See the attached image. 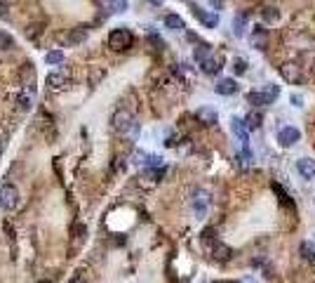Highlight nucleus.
Segmentation results:
<instances>
[{
    "label": "nucleus",
    "instance_id": "f257e3e1",
    "mask_svg": "<svg viewBox=\"0 0 315 283\" xmlns=\"http://www.w3.org/2000/svg\"><path fill=\"white\" fill-rule=\"evenodd\" d=\"M111 125H113V130L120 132L123 137L137 139V135H139V123L134 120V116H132L127 109H118L116 113H113V118H111Z\"/></svg>",
    "mask_w": 315,
    "mask_h": 283
},
{
    "label": "nucleus",
    "instance_id": "f03ea898",
    "mask_svg": "<svg viewBox=\"0 0 315 283\" xmlns=\"http://www.w3.org/2000/svg\"><path fill=\"white\" fill-rule=\"evenodd\" d=\"M132 43H134V35L127 26H118L113 28L109 33V48L116 50V52H125V50L132 48Z\"/></svg>",
    "mask_w": 315,
    "mask_h": 283
},
{
    "label": "nucleus",
    "instance_id": "7ed1b4c3",
    "mask_svg": "<svg viewBox=\"0 0 315 283\" xmlns=\"http://www.w3.org/2000/svg\"><path fill=\"white\" fill-rule=\"evenodd\" d=\"M280 97V88L278 85H266L264 90H254L249 92V104H254V106H268V104H273L275 99Z\"/></svg>",
    "mask_w": 315,
    "mask_h": 283
},
{
    "label": "nucleus",
    "instance_id": "20e7f679",
    "mask_svg": "<svg viewBox=\"0 0 315 283\" xmlns=\"http://www.w3.org/2000/svg\"><path fill=\"white\" fill-rule=\"evenodd\" d=\"M19 203V191L14 184H5V187L0 189V208L3 210H14Z\"/></svg>",
    "mask_w": 315,
    "mask_h": 283
},
{
    "label": "nucleus",
    "instance_id": "39448f33",
    "mask_svg": "<svg viewBox=\"0 0 315 283\" xmlns=\"http://www.w3.org/2000/svg\"><path fill=\"white\" fill-rule=\"evenodd\" d=\"M280 73H282V78H285L289 85H299V83L303 80V71H301V66H299L296 62L282 64V66H280Z\"/></svg>",
    "mask_w": 315,
    "mask_h": 283
},
{
    "label": "nucleus",
    "instance_id": "423d86ee",
    "mask_svg": "<svg viewBox=\"0 0 315 283\" xmlns=\"http://www.w3.org/2000/svg\"><path fill=\"white\" fill-rule=\"evenodd\" d=\"M299 139H301V132L296 130L294 125H287V128H282V130L278 132V144L285 146V149H287V146H294Z\"/></svg>",
    "mask_w": 315,
    "mask_h": 283
},
{
    "label": "nucleus",
    "instance_id": "0eeeda50",
    "mask_svg": "<svg viewBox=\"0 0 315 283\" xmlns=\"http://www.w3.org/2000/svg\"><path fill=\"white\" fill-rule=\"evenodd\" d=\"M231 130H233V135L240 139L242 149H249V135H247V125L242 118H233V120H231Z\"/></svg>",
    "mask_w": 315,
    "mask_h": 283
},
{
    "label": "nucleus",
    "instance_id": "6e6552de",
    "mask_svg": "<svg viewBox=\"0 0 315 283\" xmlns=\"http://www.w3.org/2000/svg\"><path fill=\"white\" fill-rule=\"evenodd\" d=\"M207 206H209V193L202 191V189H195V193H193V210H195V215H202L207 213Z\"/></svg>",
    "mask_w": 315,
    "mask_h": 283
},
{
    "label": "nucleus",
    "instance_id": "1a4fd4ad",
    "mask_svg": "<svg viewBox=\"0 0 315 283\" xmlns=\"http://www.w3.org/2000/svg\"><path fill=\"white\" fill-rule=\"evenodd\" d=\"M21 80H24V90L35 92V69H33V64L31 62L24 64V69H21Z\"/></svg>",
    "mask_w": 315,
    "mask_h": 283
},
{
    "label": "nucleus",
    "instance_id": "9d476101",
    "mask_svg": "<svg viewBox=\"0 0 315 283\" xmlns=\"http://www.w3.org/2000/svg\"><path fill=\"white\" fill-rule=\"evenodd\" d=\"M214 90H217V95H224V97H231L238 92V83H235L233 78H221L219 83L214 85Z\"/></svg>",
    "mask_w": 315,
    "mask_h": 283
},
{
    "label": "nucleus",
    "instance_id": "9b49d317",
    "mask_svg": "<svg viewBox=\"0 0 315 283\" xmlns=\"http://www.w3.org/2000/svg\"><path fill=\"white\" fill-rule=\"evenodd\" d=\"M193 12H195V17H198V19L202 21L207 28H214L217 24H219V14H217V12H207V10H198V7H195Z\"/></svg>",
    "mask_w": 315,
    "mask_h": 283
},
{
    "label": "nucleus",
    "instance_id": "f8f14e48",
    "mask_svg": "<svg viewBox=\"0 0 315 283\" xmlns=\"http://www.w3.org/2000/svg\"><path fill=\"white\" fill-rule=\"evenodd\" d=\"M198 120L205 125H214L217 120H219V113L212 109V106H200L198 109Z\"/></svg>",
    "mask_w": 315,
    "mask_h": 283
},
{
    "label": "nucleus",
    "instance_id": "ddd939ff",
    "mask_svg": "<svg viewBox=\"0 0 315 283\" xmlns=\"http://www.w3.org/2000/svg\"><path fill=\"white\" fill-rule=\"evenodd\" d=\"M296 168H299V173H301L303 180H313L315 177V160L313 158H301L296 163Z\"/></svg>",
    "mask_w": 315,
    "mask_h": 283
},
{
    "label": "nucleus",
    "instance_id": "4468645a",
    "mask_svg": "<svg viewBox=\"0 0 315 283\" xmlns=\"http://www.w3.org/2000/svg\"><path fill=\"white\" fill-rule=\"evenodd\" d=\"M252 45H254V48H259V50H266L268 33H266V28H264V26H256L252 31Z\"/></svg>",
    "mask_w": 315,
    "mask_h": 283
},
{
    "label": "nucleus",
    "instance_id": "2eb2a0df",
    "mask_svg": "<svg viewBox=\"0 0 315 283\" xmlns=\"http://www.w3.org/2000/svg\"><path fill=\"white\" fill-rule=\"evenodd\" d=\"M47 88H52V90H59V88H64V85L69 83V76L66 73H62V71H55V73H49L47 76Z\"/></svg>",
    "mask_w": 315,
    "mask_h": 283
},
{
    "label": "nucleus",
    "instance_id": "dca6fc26",
    "mask_svg": "<svg viewBox=\"0 0 315 283\" xmlns=\"http://www.w3.org/2000/svg\"><path fill=\"white\" fill-rule=\"evenodd\" d=\"M89 33V28L87 26H76V28H71V33L66 35V43L69 45H78V43H82L85 38H87Z\"/></svg>",
    "mask_w": 315,
    "mask_h": 283
},
{
    "label": "nucleus",
    "instance_id": "f3484780",
    "mask_svg": "<svg viewBox=\"0 0 315 283\" xmlns=\"http://www.w3.org/2000/svg\"><path fill=\"white\" fill-rule=\"evenodd\" d=\"M212 57V50H209V45L207 43H200V45H195V50H193V59L198 64H202L205 59H209Z\"/></svg>",
    "mask_w": 315,
    "mask_h": 283
},
{
    "label": "nucleus",
    "instance_id": "a211bd4d",
    "mask_svg": "<svg viewBox=\"0 0 315 283\" xmlns=\"http://www.w3.org/2000/svg\"><path fill=\"white\" fill-rule=\"evenodd\" d=\"M165 26L170 28V31H184L186 24L179 14H167V17H165Z\"/></svg>",
    "mask_w": 315,
    "mask_h": 283
},
{
    "label": "nucleus",
    "instance_id": "6ab92c4d",
    "mask_svg": "<svg viewBox=\"0 0 315 283\" xmlns=\"http://www.w3.org/2000/svg\"><path fill=\"white\" fill-rule=\"evenodd\" d=\"M209 253H212L217 260H228V257H231V248L224 246V243H219V241H214V246L209 248Z\"/></svg>",
    "mask_w": 315,
    "mask_h": 283
},
{
    "label": "nucleus",
    "instance_id": "aec40b11",
    "mask_svg": "<svg viewBox=\"0 0 315 283\" xmlns=\"http://www.w3.org/2000/svg\"><path fill=\"white\" fill-rule=\"evenodd\" d=\"M45 64H47V66H59V64H64V52L62 50H49L47 55H45Z\"/></svg>",
    "mask_w": 315,
    "mask_h": 283
},
{
    "label": "nucleus",
    "instance_id": "412c9836",
    "mask_svg": "<svg viewBox=\"0 0 315 283\" xmlns=\"http://www.w3.org/2000/svg\"><path fill=\"white\" fill-rule=\"evenodd\" d=\"M245 24H247V14H235V19H233V33L238 35V38H242V35H245Z\"/></svg>",
    "mask_w": 315,
    "mask_h": 283
},
{
    "label": "nucleus",
    "instance_id": "4be33fe9",
    "mask_svg": "<svg viewBox=\"0 0 315 283\" xmlns=\"http://www.w3.org/2000/svg\"><path fill=\"white\" fill-rule=\"evenodd\" d=\"M261 120H264V116H261V113H256V111L247 113V118H245L247 130H256V128H261Z\"/></svg>",
    "mask_w": 315,
    "mask_h": 283
},
{
    "label": "nucleus",
    "instance_id": "5701e85b",
    "mask_svg": "<svg viewBox=\"0 0 315 283\" xmlns=\"http://www.w3.org/2000/svg\"><path fill=\"white\" fill-rule=\"evenodd\" d=\"M299 253L303 255V260H308V262H315V243L303 241V243H301V248H299Z\"/></svg>",
    "mask_w": 315,
    "mask_h": 283
},
{
    "label": "nucleus",
    "instance_id": "b1692460",
    "mask_svg": "<svg viewBox=\"0 0 315 283\" xmlns=\"http://www.w3.org/2000/svg\"><path fill=\"white\" fill-rule=\"evenodd\" d=\"M200 66H202V71H205V73H209V76H212V73H219V71H221V64L217 62V59H212V57H209V59H205V62L200 64Z\"/></svg>",
    "mask_w": 315,
    "mask_h": 283
},
{
    "label": "nucleus",
    "instance_id": "393cba45",
    "mask_svg": "<svg viewBox=\"0 0 315 283\" xmlns=\"http://www.w3.org/2000/svg\"><path fill=\"white\" fill-rule=\"evenodd\" d=\"M17 102H19V109L21 111H28L31 109V106H33V92H21L19 95V99H17Z\"/></svg>",
    "mask_w": 315,
    "mask_h": 283
},
{
    "label": "nucleus",
    "instance_id": "a878e982",
    "mask_svg": "<svg viewBox=\"0 0 315 283\" xmlns=\"http://www.w3.org/2000/svg\"><path fill=\"white\" fill-rule=\"evenodd\" d=\"M96 5H99V10H103L106 14L111 12H118V7H116V0H96Z\"/></svg>",
    "mask_w": 315,
    "mask_h": 283
},
{
    "label": "nucleus",
    "instance_id": "bb28decb",
    "mask_svg": "<svg viewBox=\"0 0 315 283\" xmlns=\"http://www.w3.org/2000/svg\"><path fill=\"white\" fill-rule=\"evenodd\" d=\"M12 45H14L12 35H10V33H5V31H0V52H3V50H10Z\"/></svg>",
    "mask_w": 315,
    "mask_h": 283
},
{
    "label": "nucleus",
    "instance_id": "cd10ccee",
    "mask_svg": "<svg viewBox=\"0 0 315 283\" xmlns=\"http://www.w3.org/2000/svg\"><path fill=\"white\" fill-rule=\"evenodd\" d=\"M233 71H235V76H242V73H247V62L245 59H233Z\"/></svg>",
    "mask_w": 315,
    "mask_h": 283
},
{
    "label": "nucleus",
    "instance_id": "c85d7f7f",
    "mask_svg": "<svg viewBox=\"0 0 315 283\" xmlns=\"http://www.w3.org/2000/svg\"><path fill=\"white\" fill-rule=\"evenodd\" d=\"M278 10H273V7H264V19L266 21H278Z\"/></svg>",
    "mask_w": 315,
    "mask_h": 283
},
{
    "label": "nucleus",
    "instance_id": "c756f323",
    "mask_svg": "<svg viewBox=\"0 0 315 283\" xmlns=\"http://www.w3.org/2000/svg\"><path fill=\"white\" fill-rule=\"evenodd\" d=\"M132 158H134V163H139V166H146V163H148V153L137 151L134 156H132Z\"/></svg>",
    "mask_w": 315,
    "mask_h": 283
},
{
    "label": "nucleus",
    "instance_id": "7c9ffc66",
    "mask_svg": "<svg viewBox=\"0 0 315 283\" xmlns=\"http://www.w3.org/2000/svg\"><path fill=\"white\" fill-rule=\"evenodd\" d=\"M7 17H10V3L0 0V19H7Z\"/></svg>",
    "mask_w": 315,
    "mask_h": 283
},
{
    "label": "nucleus",
    "instance_id": "2f4dec72",
    "mask_svg": "<svg viewBox=\"0 0 315 283\" xmlns=\"http://www.w3.org/2000/svg\"><path fill=\"white\" fill-rule=\"evenodd\" d=\"M289 102L294 104V106H303V97H301V95H294V92H292V97H289Z\"/></svg>",
    "mask_w": 315,
    "mask_h": 283
},
{
    "label": "nucleus",
    "instance_id": "473e14b6",
    "mask_svg": "<svg viewBox=\"0 0 315 283\" xmlns=\"http://www.w3.org/2000/svg\"><path fill=\"white\" fill-rule=\"evenodd\" d=\"M118 12H127V0H116Z\"/></svg>",
    "mask_w": 315,
    "mask_h": 283
},
{
    "label": "nucleus",
    "instance_id": "72a5a7b5",
    "mask_svg": "<svg viewBox=\"0 0 315 283\" xmlns=\"http://www.w3.org/2000/svg\"><path fill=\"white\" fill-rule=\"evenodd\" d=\"M209 5H212L214 10H221V7H224V0H209Z\"/></svg>",
    "mask_w": 315,
    "mask_h": 283
},
{
    "label": "nucleus",
    "instance_id": "f704fd0d",
    "mask_svg": "<svg viewBox=\"0 0 315 283\" xmlns=\"http://www.w3.org/2000/svg\"><path fill=\"white\" fill-rule=\"evenodd\" d=\"M28 35H31V38H35V35H38V26H31V31H28Z\"/></svg>",
    "mask_w": 315,
    "mask_h": 283
},
{
    "label": "nucleus",
    "instance_id": "c9c22d12",
    "mask_svg": "<svg viewBox=\"0 0 315 283\" xmlns=\"http://www.w3.org/2000/svg\"><path fill=\"white\" fill-rule=\"evenodd\" d=\"M69 283H87V281H85V278H82V276H76V278H71Z\"/></svg>",
    "mask_w": 315,
    "mask_h": 283
},
{
    "label": "nucleus",
    "instance_id": "e433bc0d",
    "mask_svg": "<svg viewBox=\"0 0 315 283\" xmlns=\"http://www.w3.org/2000/svg\"><path fill=\"white\" fill-rule=\"evenodd\" d=\"M240 283H256L252 276H245V278H240Z\"/></svg>",
    "mask_w": 315,
    "mask_h": 283
},
{
    "label": "nucleus",
    "instance_id": "4c0bfd02",
    "mask_svg": "<svg viewBox=\"0 0 315 283\" xmlns=\"http://www.w3.org/2000/svg\"><path fill=\"white\" fill-rule=\"evenodd\" d=\"M148 3H151V5H165L167 0H148Z\"/></svg>",
    "mask_w": 315,
    "mask_h": 283
},
{
    "label": "nucleus",
    "instance_id": "58836bf2",
    "mask_svg": "<svg viewBox=\"0 0 315 283\" xmlns=\"http://www.w3.org/2000/svg\"><path fill=\"white\" fill-rule=\"evenodd\" d=\"M0 156H3V144H0Z\"/></svg>",
    "mask_w": 315,
    "mask_h": 283
},
{
    "label": "nucleus",
    "instance_id": "ea45409f",
    "mask_svg": "<svg viewBox=\"0 0 315 283\" xmlns=\"http://www.w3.org/2000/svg\"><path fill=\"white\" fill-rule=\"evenodd\" d=\"M38 283H52V281H38Z\"/></svg>",
    "mask_w": 315,
    "mask_h": 283
}]
</instances>
